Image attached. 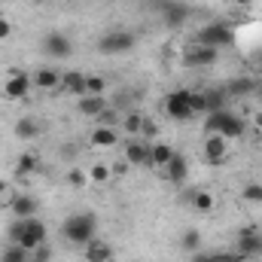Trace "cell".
Returning a JSON list of instances; mask_svg holds the SVG:
<instances>
[{
	"instance_id": "7c38bea8",
	"label": "cell",
	"mask_w": 262,
	"mask_h": 262,
	"mask_svg": "<svg viewBox=\"0 0 262 262\" xmlns=\"http://www.w3.org/2000/svg\"><path fill=\"white\" fill-rule=\"evenodd\" d=\"M183 64L186 67H210L216 64V49H210V46H192V49H186V55H183Z\"/></svg>"
},
{
	"instance_id": "30bf717a",
	"label": "cell",
	"mask_w": 262,
	"mask_h": 262,
	"mask_svg": "<svg viewBox=\"0 0 262 262\" xmlns=\"http://www.w3.org/2000/svg\"><path fill=\"white\" fill-rule=\"evenodd\" d=\"M238 253L241 256H262V235L256 226H244L238 232Z\"/></svg>"
},
{
	"instance_id": "6da1fadb",
	"label": "cell",
	"mask_w": 262,
	"mask_h": 262,
	"mask_svg": "<svg viewBox=\"0 0 262 262\" xmlns=\"http://www.w3.org/2000/svg\"><path fill=\"white\" fill-rule=\"evenodd\" d=\"M204 131L207 134H220L226 140H238L247 131V122L238 113H232V110H216V113L204 116Z\"/></svg>"
},
{
	"instance_id": "e0dca14e",
	"label": "cell",
	"mask_w": 262,
	"mask_h": 262,
	"mask_svg": "<svg viewBox=\"0 0 262 262\" xmlns=\"http://www.w3.org/2000/svg\"><path fill=\"white\" fill-rule=\"evenodd\" d=\"M125 162H128V165H149V143H143V140H128V146H125Z\"/></svg>"
},
{
	"instance_id": "484cf974",
	"label": "cell",
	"mask_w": 262,
	"mask_h": 262,
	"mask_svg": "<svg viewBox=\"0 0 262 262\" xmlns=\"http://www.w3.org/2000/svg\"><path fill=\"white\" fill-rule=\"evenodd\" d=\"M244 256L235 250V253H192V262H241Z\"/></svg>"
},
{
	"instance_id": "52a82bcc",
	"label": "cell",
	"mask_w": 262,
	"mask_h": 262,
	"mask_svg": "<svg viewBox=\"0 0 262 262\" xmlns=\"http://www.w3.org/2000/svg\"><path fill=\"white\" fill-rule=\"evenodd\" d=\"M15 244H21L28 253H34L40 244H46V223H43L40 216L25 220V232L18 235V241H15Z\"/></svg>"
},
{
	"instance_id": "8fae6325",
	"label": "cell",
	"mask_w": 262,
	"mask_h": 262,
	"mask_svg": "<svg viewBox=\"0 0 262 262\" xmlns=\"http://www.w3.org/2000/svg\"><path fill=\"white\" fill-rule=\"evenodd\" d=\"M107 107H110L107 95H82V98H79V104H76L79 116H89V119H98Z\"/></svg>"
},
{
	"instance_id": "b9f144b4",
	"label": "cell",
	"mask_w": 262,
	"mask_h": 262,
	"mask_svg": "<svg viewBox=\"0 0 262 262\" xmlns=\"http://www.w3.org/2000/svg\"><path fill=\"white\" fill-rule=\"evenodd\" d=\"M34 3H46V0H34Z\"/></svg>"
},
{
	"instance_id": "ab89813d",
	"label": "cell",
	"mask_w": 262,
	"mask_h": 262,
	"mask_svg": "<svg viewBox=\"0 0 262 262\" xmlns=\"http://www.w3.org/2000/svg\"><path fill=\"white\" fill-rule=\"evenodd\" d=\"M229 3H238V6H247V3H253V0H229Z\"/></svg>"
},
{
	"instance_id": "44dd1931",
	"label": "cell",
	"mask_w": 262,
	"mask_h": 262,
	"mask_svg": "<svg viewBox=\"0 0 262 262\" xmlns=\"http://www.w3.org/2000/svg\"><path fill=\"white\" fill-rule=\"evenodd\" d=\"M92 143H95V146H107V149H110V146H116V143H119V131L101 125V128L92 131Z\"/></svg>"
},
{
	"instance_id": "e575fe53",
	"label": "cell",
	"mask_w": 262,
	"mask_h": 262,
	"mask_svg": "<svg viewBox=\"0 0 262 262\" xmlns=\"http://www.w3.org/2000/svg\"><path fill=\"white\" fill-rule=\"evenodd\" d=\"M116 119H119V116H116V110H113V107H107V110L98 116V122H101V125H107V128H116Z\"/></svg>"
},
{
	"instance_id": "1f68e13d",
	"label": "cell",
	"mask_w": 262,
	"mask_h": 262,
	"mask_svg": "<svg viewBox=\"0 0 262 262\" xmlns=\"http://www.w3.org/2000/svg\"><path fill=\"white\" fill-rule=\"evenodd\" d=\"M122 128L128 131V134H140V131H143V116H140V113H128V116L122 119Z\"/></svg>"
},
{
	"instance_id": "7402d4cb",
	"label": "cell",
	"mask_w": 262,
	"mask_h": 262,
	"mask_svg": "<svg viewBox=\"0 0 262 262\" xmlns=\"http://www.w3.org/2000/svg\"><path fill=\"white\" fill-rule=\"evenodd\" d=\"M204 101H207V113H216V110H226V89H204Z\"/></svg>"
},
{
	"instance_id": "9c48e42d",
	"label": "cell",
	"mask_w": 262,
	"mask_h": 262,
	"mask_svg": "<svg viewBox=\"0 0 262 262\" xmlns=\"http://www.w3.org/2000/svg\"><path fill=\"white\" fill-rule=\"evenodd\" d=\"M31 85H34V79H31L28 73H21V70H9L6 85H3V95H6L9 101H21V98H28Z\"/></svg>"
},
{
	"instance_id": "4dcf8cb0",
	"label": "cell",
	"mask_w": 262,
	"mask_h": 262,
	"mask_svg": "<svg viewBox=\"0 0 262 262\" xmlns=\"http://www.w3.org/2000/svg\"><path fill=\"white\" fill-rule=\"evenodd\" d=\"M104 92H107L104 76H85V95H104Z\"/></svg>"
},
{
	"instance_id": "d6a6232c",
	"label": "cell",
	"mask_w": 262,
	"mask_h": 262,
	"mask_svg": "<svg viewBox=\"0 0 262 262\" xmlns=\"http://www.w3.org/2000/svg\"><path fill=\"white\" fill-rule=\"evenodd\" d=\"M67 183H70L73 189H82V186L89 183V174H85V171H79V168H73V171L67 174Z\"/></svg>"
},
{
	"instance_id": "d590c367",
	"label": "cell",
	"mask_w": 262,
	"mask_h": 262,
	"mask_svg": "<svg viewBox=\"0 0 262 262\" xmlns=\"http://www.w3.org/2000/svg\"><path fill=\"white\" fill-rule=\"evenodd\" d=\"M12 34V21L9 18H0V40H6Z\"/></svg>"
},
{
	"instance_id": "603a6c76",
	"label": "cell",
	"mask_w": 262,
	"mask_h": 262,
	"mask_svg": "<svg viewBox=\"0 0 262 262\" xmlns=\"http://www.w3.org/2000/svg\"><path fill=\"white\" fill-rule=\"evenodd\" d=\"M40 168V152L37 149H28V152H21L18 156V165H15V174H31V171H37Z\"/></svg>"
},
{
	"instance_id": "7a4b0ae2",
	"label": "cell",
	"mask_w": 262,
	"mask_h": 262,
	"mask_svg": "<svg viewBox=\"0 0 262 262\" xmlns=\"http://www.w3.org/2000/svg\"><path fill=\"white\" fill-rule=\"evenodd\" d=\"M61 235H64L70 244H79V247H85L95 235H98V220H95V213H70L64 223H61Z\"/></svg>"
},
{
	"instance_id": "4316f807",
	"label": "cell",
	"mask_w": 262,
	"mask_h": 262,
	"mask_svg": "<svg viewBox=\"0 0 262 262\" xmlns=\"http://www.w3.org/2000/svg\"><path fill=\"white\" fill-rule=\"evenodd\" d=\"M31 253L21 247V244H6V250L0 253V262H28Z\"/></svg>"
},
{
	"instance_id": "4fadbf2b",
	"label": "cell",
	"mask_w": 262,
	"mask_h": 262,
	"mask_svg": "<svg viewBox=\"0 0 262 262\" xmlns=\"http://www.w3.org/2000/svg\"><path fill=\"white\" fill-rule=\"evenodd\" d=\"M9 210L15 213V220H31V216H37L40 201L34 195H12L9 198Z\"/></svg>"
},
{
	"instance_id": "5bb4252c",
	"label": "cell",
	"mask_w": 262,
	"mask_h": 262,
	"mask_svg": "<svg viewBox=\"0 0 262 262\" xmlns=\"http://www.w3.org/2000/svg\"><path fill=\"white\" fill-rule=\"evenodd\" d=\"M165 174H168V180L171 183H186V177H189V162H186V156L183 152H174V159L165 165Z\"/></svg>"
},
{
	"instance_id": "3957f363",
	"label": "cell",
	"mask_w": 262,
	"mask_h": 262,
	"mask_svg": "<svg viewBox=\"0 0 262 262\" xmlns=\"http://www.w3.org/2000/svg\"><path fill=\"white\" fill-rule=\"evenodd\" d=\"M134 46H137V37L131 31H107L98 40V52L104 55H122V52H131Z\"/></svg>"
},
{
	"instance_id": "277c9868",
	"label": "cell",
	"mask_w": 262,
	"mask_h": 262,
	"mask_svg": "<svg viewBox=\"0 0 262 262\" xmlns=\"http://www.w3.org/2000/svg\"><path fill=\"white\" fill-rule=\"evenodd\" d=\"M232 28L223 25V21H213V25H204L201 31L195 34V43L198 46H210V49H220V46H229L232 43Z\"/></svg>"
},
{
	"instance_id": "60d3db41",
	"label": "cell",
	"mask_w": 262,
	"mask_h": 262,
	"mask_svg": "<svg viewBox=\"0 0 262 262\" xmlns=\"http://www.w3.org/2000/svg\"><path fill=\"white\" fill-rule=\"evenodd\" d=\"M241 262H262V259H259V256H244Z\"/></svg>"
},
{
	"instance_id": "5b68a950",
	"label": "cell",
	"mask_w": 262,
	"mask_h": 262,
	"mask_svg": "<svg viewBox=\"0 0 262 262\" xmlns=\"http://www.w3.org/2000/svg\"><path fill=\"white\" fill-rule=\"evenodd\" d=\"M162 107H165V113H168L174 122H186V119H192V116H195V113H192V107H189V92H186V89L171 92V95L162 101Z\"/></svg>"
},
{
	"instance_id": "836d02e7",
	"label": "cell",
	"mask_w": 262,
	"mask_h": 262,
	"mask_svg": "<svg viewBox=\"0 0 262 262\" xmlns=\"http://www.w3.org/2000/svg\"><path fill=\"white\" fill-rule=\"evenodd\" d=\"M89 180H95V183H107V180H110V168H107V165H95V168L89 171Z\"/></svg>"
},
{
	"instance_id": "f1b7e54d",
	"label": "cell",
	"mask_w": 262,
	"mask_h": 262,
	"mask_svg": "<svg viewBox=\"0 0 262 262\" xmlns=\"http://www.w3.org/2000/svg\"><path fill=\"white\" fill-rule=\"evenodd\" d=\"M253 89H256L253 79H235V82L226 85V95H247V92H253Z\"/></svg>"
},
{
	"instance_id": "ffe728a7",
	"label": "cell",
	"mask_w": 262,
	"mask_h": 262,
	"mask_svg": "<svg viewBox=\"0 0 262 262\" xmlns=\"http://www.w3.org/2000/svg\"><path fill=\"white\" fill-rule=\"evenodd\" d=\"M15 137H18V140H34V137H37V134H40V122H37V119H34V116H21V119H18V122H15Z\"/></svg>"
},
{
	"instance_id": "d4e9b609",
	"label": "cell",
	"mask_w": 262,
	"mask_h": 262,
	"mask_svg": "<svg viewBox=\"0 0 262 262\" xmlns=\"http://www.w3.org/2000/svg\"><path fill=\"white\" fill-rule=\"evenodd\" d=\"M180 250H183V253H198V250H201V232H198V229H186V232L180 235Z\"/></svg>"
},
{
	"instance_id": "8d00e7d4",
	"label": "cell",
	"mask_w": 262,
	"mask_h": 262,
	"mask_svg": "<svg viewBox=\"0 0 262 262\" xmlns=\"http://www.w3.org/2000/svg\"><path fill=\"white\" fill-rule=\"evenodd\" d=\"M156 125H152V122H146V119H143V131H140V134H146V137H152V134H156Z\"/></svg>"
},
{
	"instance_id": "cb8c5ba5",
	"label": "cell",
	"mask_w": 262,
	"mask_h": 262,
	"mask_svg": "<svg viewBox=\"0 0 262 262\" xmlns=\"http://www.w3.org/2000/svg\"><path fill=\"white\" fill-rule=\"evenodd\" d=\"M186 198H189V204L195 207L198 213H207V210H213V195H210L207 189H192Z\"/></svg>"
},
{
	"instance_id": "2e32d148",
	"label": "cell",
	"mask_w": 262,
	"mask_h": 262,
	"mask_svg": "<svg viewBox=\"0 0 262 262\" xmlns=\"http://www.w3.org/2000/svg\"><path fill=\"white\" fill-rule=\"evenodd\" d=\"M82 256H85V262H110L113 250H110V244H107V241L92 238V241L82 247Z\"/></svg>"
},
{
	"instance_id": "ba28073f",
	"label": "cell",
	"mask_w": 262,
	"mask_h": 262,
	"mask_svg": "<svg viewBox=\"0 0 262 262\" xmlns=\"http://www.w3.org/2000/svg\"><path fill=\"white\" fill-rule=\"evenodd\" d=\"M43 52L49 58H70L73 55V43H70V37L64 31H49V34H43Z\"/></svg>"
},
{
	"instance_id": "9a60e30c",
	"label": "cell",
	"mask_w": 262,
	"mask_h": 262,
	"mask_svg": "<svg viewBox=\"0 0 262 262\" xmlns=\"http://www.w3.org/2000/svg\"><path fill=\"white\" fill-rule=\"evenodd\" d=\"M34 85L37 89H43V92H52V89H61V73L55 70V67H40L34 76Z\"/></svg>"
},
{
	"instance_id": "ac0fdd59",
	"label": "cell",
	"mask_w": 262,
	"mask_h": 262,
	"mask_svg": "<svg viewBox=\"0 0 262 262\" xmlns=\"http://www.w3.org/2000/svg\"><path fill=\"white\" fill-rule=\"evenodd\" d=\"M174 146L171 143H149V165H156V168H165L171 159H174Z\"/></svg>"
},
{
	"instance_id": "74e56055",
	"label": "cell",
	"mask_w": 262,
	"mask_h": 262,
	"mask_svg": "<svg viewBox=\"0 0 262 262\" xmlns=\"http://www.w3.org/2000/svg\"><path fill=\"white\" fill-rule=\"evenodd\" d=\"M76 149H79L76 143H67L64 149H61V152H64V159H73V152H76Z\"/></svg>"
},
{
	"instance_id": "f35d334b",
	"label": "cell",
	"mask_w": 262,
	"mask_h": 262,
	"mask_svg": "<svg viewBox=\"0 0 262 262\" xmlns=\"http://www.w3.org/2000/svg\"><path fill=\"white\" fill-rule=\"evenodd\" d=\"M3 192H9V180H3V177H0V195H3Z\"/></svg>"
},
{
	"instance_id": "8992f818",
	"label": "cell",
	"mask_w": 262,
	"mask_h": 262,
	"mask_svg": "<svg viewBox=\"0 0 262 262\" xmlns=\"http://www.w3.org/2000/svg\"><path fill=\"white\" fill-rule=\"evenodd\" d=\"M201 156H204V162L213 165V168L226 165V159H229V140L220 137V134H207L204 143H201Z\"/></svg>"
},
{
	"instance_id": "83f0119b",
	"label": "cell",
	"mask_w": 262,
	"mask_h": 262,
	"mask_svg": "<svg viewBox=\"0 0 262 262\" xmlns=\"http://www.w3.org/2000/svg\"><path fill=\"white\" fill-rule=\"evenodd\" d=\"M165 21H168L171 28H180V25L186 21V6H177V3L165 6Z\"/></svg>"
},
{
	"instance_id": "d6986e66",
	"label": "cell",
	"mask_w": 262,
	"mask_h": 262,
	"mask_svg": "<svg viewBox=\"0 0 262 262\" xmlns=\"http://www.w3.org/2000/svg\"><path fill=\"white\" fill-rule=\"evenodd\" d=\"M61 89L76 95V98H82L85 95V76L79 70H67V73H61Z\"/></svg>"
},
{
	"instance_id": "f546056e",
	"label": "cell",
	"mask_w": 262,
	"mask_h": 262,
	"mask_svg": "<svg viewBox=\"0 0 262 262\" xmlns=\"http://www.w3.org/2000/svg\"><path fill=\"white\" fill-rule=\"evenodd\" d=\"M241 198H244L247 204H262V183H247V186L241 189Z\"/></svg>"
}]
</instances>
